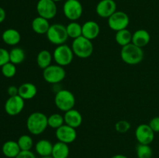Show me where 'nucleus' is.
<instances>
[{
  "label": "nucleus",
  "instance_id": "f257e3e1",
  "mask_svg": "<svg viewBox=\"0 0 159 158\" xmlns=\"http://www.w3.org/2000/svg\"><path fill=\"white\" fill-rule=\"evenodd\" d=\"M48 127V116L40 112H34L26 119V129L30 134L38 136Z\"/></svg>",
  "mask_w": 159,
  "mask_h": 158
},
{
  "label": "nucleus",
  "instance_id": "f03ea898",
  "mask_svg": "<svg viewBox=\"0 0 159 158\" xmlns=\"http://www.w3.org/2000/svg\"><path fill=\"white\" fill-rule=\"evenodd\" d=\"M144 51L142 48L134 43L122 46L120 50V57L123 61L129 65H136L141 63L144 59Z\"/></svg>",
  "mask_w": 159,
  "mask_h": 158
},
{
  "label": "nucleus",
  "instance_id": "7ed1b4c3",
  "mask_svg": "<svg viewBox=\"0 0 159 158\" xmlns=\"http://www.w3.org/2000/svg\"><path fill=\"white\" fill-rule=\"evenodd\" d=\"M71 47L75 56L82 59L89 58L91 57L94 50V46L92 40H88L82 36L73 40Z\"/></svg>",
  "mask_w": 159,
  "mask_h": 158
},
{
  "label": "nucleus",
  "instance_id": "20e7f679",
  "mask_svg": "<svg viewBox=\"0 0 159 158\" xmlns=\"http://www.w3.org/2000/svg\"><path fill=\"white\" fill-rule=\"evenodd\" d=\"M54 103L59 110L65 112L74 108L75 105V98L74 94L69 90L61 89L56 92Z\"/></svg>",
  "mask_w": 159,
  "mask_h": 158
},
{
  "label": "nucleus",
  "instance_id": "39448f33",
  "mask_svg": "<svg viewBox=\"0 0 159 158\" xmlns=\"http://www.w3.org/2000/svg\"><path fill=\"white\" fill-rule=\"evenodd\" d=\"M46 36L50 43L56 46L65 44L68 39L66 26L61 23L51 25Z\"/></svg>",
  "mask_w": 159,
  "mask_h": 158
},
{
  "label": "nucleus",
  "instance_id": "423d86ee",
  "mask_svg": "<svg viewBox=\"0 0 159 158\" xmlns=\"http://www.w3.org/2000/svg\"><path fill=\"white\" fill-rule=\"evenodd\" d=\"M66 76L64 67L58 64H51L43 70V77L44 81L51 85H57L61 82Z\"/></svg>",
  "mask_w": 159,
  "mask_h": 158
},
{
  "label": "nucleus",
  "instance_id": "0eeeda50",
  "mask_svg": "<svg viewBox=\"0 0 159 158\" xmlns=\"http://www.w3.org/2000/svg\"><path fill=\"white\" fill-rule=\"evenodd\" d=\"M74 53L72 49L67 44L57 46L53 52V58L56 64L61 67L69 65L74 58Z\"/></svg>",
  "mask_w": 159,
  "mask_h": 158
},
{
  "label": "nucleus",
  "instance_id": "6e6552de",
  "mask_svg": "<svg viewBox=\"0 0 159 158\" xmlns=\"http://www.w3.org/2000/svg\"><path fill=\"white\" fill-rule=\"evenodd\" d=\"M65 16L70 21H77L82 17L83 7L79 0H66L63 6Z\"/></svg>",
  "mask_w": 159,
  "mask_h": 158
},
{
  "label": "nucleus",
  "instance_id": "1a4fd4ad",
  "mask_svg": "<svg viewBox=\"0 0 159 158\" xmlns=\"http://www.w3.org/2000/svg\"><path fill=\"white\" fill-rule=\"evenodd\" d=\"M107 20L109 27L115 32L127 29V26L130 23V18L128 15L123 11L116 10Z\"/></svg>",
  "mask_w": 159,
  "mask_h": 158
},
{
  "label": "nucleus",
  "instance_id": "9d476101",
  "mask_svg": "<svg viewBox=\"0 0 159 158\" xmlns=\"http://www.w3.org/2000/svg\"><path fill=\"white\" fill-rule=\"evenodd\" d=\"M36 9L39 16L48 20L54 19L57 12V5L52 0H39Z\"/></svg>",
  "mask_w": 159,
  "mask_h": 158
},
{
  "label": "nucleus",
  "instance_id": "9b49d317",
  "mask_svg": "<svg viewBox=\"0 0 159 158\" xmlns=\"http://www.w3.org/2000/svg\"><path fill=\"white\" fill-rule=\"evenodd\" d=\"M155 133L148 124H141L135 130V137L139 144L150 145L155 139Z\"/></svg>",
  "mask_w": 159,
  "mask_h": 158
},
{
  "label": "nucleus",
  "instance_id": "f8f14e48",
  "mask_svg": "<svg viewBox=\"0 0 159 158\" xmlns=\"http://www.w3.org/2000/svg\"><path fill=\"white\" fill-rule=\"evenodd\" d=\"M25 106V100L20 95L11 96L5 103V111L9 116H15L20 114Z\"/></svg>",
  "mask_w": 159,
  "mask_h": 158
},
{
  "label": "nucleus",
  "instance_id": "ddd939ff",
  "mask_svg": "<svg viewBox=\"0 0 159 158\" xmlns=\"http://www.w3.org/2000/svg\"><path fill=\"white\" fill-rule=\"evenodd\" d=\"M55 136L59 142L70 144L75 141L77 138V131L76 129L64 124L63 125L55 129Z\"/></svg>",
  "mask_w": 159,
  "mask_h": 158
},
{
  "label": "nucleus",
  "instance_id": "4468645a",
  "mask_svg": "<svg viewBox=\"0 0 159 158\" xmlns=\"http://www.w3.org/2000/svg\"><path fill=\"white\" fill-rule=\"evenodd\" d=\"M116 11V3L114 0H100L96 5V14L101 18L108 19Z\"/></svg>",
  "mask_w": 159,
  "mask_h": 158
},
{
  "label": "nucleus",
  "instance_id": "2eb2a0df",
  "mask_svg": "<svg viewBox=\"0 0 159 158\" xmlns=\"http://www.w3.org/2000/svg\"><path fill=\"white\" fill-rule=\"evenodd\" d=\"M82 26V37L90 40H93L99 37L100 33V26L99 23L93 20L85 22Z\"/></svg>",
  "mask_w": 159,
  "mask_h": 158
},
{
  "label": "nucleus",
  "instance_id": "dca6fc26",
  "mask_svg": "<svg viewBox=\"0 0 159 158\" xmlns=\"http://www.w3.org/2000/svg\"><path fill=\"white\" fill-rule=\"evenodd\" d=\"M64 119H65V124L75 129L80 126L83 121V118L80 112L75 108L65 112L64 115Z\"/></svg>",
  "mask_w": 159,
  "mask_h": 158
},
{
  "label": "nucleus",
  "instance_id": "f3484780",
  "mask_svg": "<svg viewBox=\"0 0 159 158\" xmlns=\"http://www.w3.org/2000/svg\"><path fill=\"white\" fill-rule=\"evenodd\" d=\"M18 95H20L23 100H30L34 99L37 94V88L34 84L30 82H26L18 87Z\"/></svg>",
  "mask_w": 159,
  "mask_h": 158
},
{
  "label": "nucleus",
  "instance_id": "a211bd4d",
  "mask_svg": "<svg viewBox=\"0 0 159 158\" xmlns=\"http://www.w3.org/2000/svg\"><path fill=\"white\" fill-rule=\"evenodd\" d=\"M150 33L146 29H138L132 35V43L141 48L147 46L149 42H150Z\"/></svg>",
  "mask_w": 159,
  "mask_h": 158
},
{
  "label": "nucleus",
  "instance_id": "6ab92c4d",
  "mask_svg": "<svg viewBox=\"0 0 159 158\" xmlns=\"http://www.w3.org/2000/svg\"><path fill=\"white\" fill-rule=\"evenodd\" d=\"M50 26H51V24L49 23V20L39 15L35 17L31 23L33 31L39 35L47 34Z\"/></svg>",
  "mask_w": 159,
  "mask_h": 158
},
{
  "label": "nucleus",
  "instance_id": "aec40b11",
  "mask_svg": "<svg viewBox=\"0 0 159 158\" xmlns=\"http://www.w3.org/2000/svg\"><path fill=\"white\" fill-rule=\"evenodd\" d=\"M2 39L6 44L9 46H16L20 43L21 40V35L17 29L9 28L2 33Z\"/></svg>",
  "mask_w": 159,
  "mask_h": 158
},
{
  "label": "nucleus",
  "instance_id": "412c9836",
  "mask_svg": "<svg viewBox=\"0 0 159 158\" xmlns=\"http://www.w3.org/2000/svg\"><path fill=\"white\" fill-rule=\"evenodd\" d=\"M52 143L46 139H40L35 144V151L40 157L51 156L53 150Z\"/></svg>",
  "mask_w": 159,
  "mask_h": 158
},
{
  "label": "nucleus",
  "instance_id": "4be33fe9",
  "mask_svg": "<svg viewBox=\"0 0 159 158\" xmlns=\"http://www.w3.org/2000/svg\"><path fill=\"white\" fill-rule=\"evenodd\" d=\"M2 151L6 157L16 158L20 153L21 150L19 147L17 141L8 140L3 143L2 147Z\"/></svg>",
  "mask_w": 159,
  "mask_h": 158
},
{
  "label": "nucleus",
  "instance_id": "5701e85b",
  "mask_svg": "<svg viewBox=\"0 0 159 158\" xmlns=\"http://www.w3.org/2000/svg\"><path fill=\"white\" fill-rule=\"evenodd\" d=\"M70 150L68 144L62 142H57L53 145L51 156L53 158H68Z\"/></svg>",
  "mask_w": 159,
  "mask_h": 158
},
{
  "label": "nucleus",
  "instance_id": "b1692460",
  "mask_svg": "<svg viewBox=\"0 0 159 158\" xmlns=\"http://www.w3.org/2000/svg\"><path fill=\"white\" fill-rule=\"evenodd\" d=\"M53 59V54L48 50H42L37 56V64L40 69L43 70L51 64Z\"/></svg>",
  "mask_w": 159,
  "mask_h": 158
},
{
  "label": "nucleus",
  "instance_id": "393cba45",
  "mask_svg": "<svg viewBox=\"0 0 159 158\" xmlns=\"http://www.w3.org/2000/svg\"><path fill=\"white\" fill-rule=\"evenodd\" d=\"M132 35L133 33H131L129 29H122L116 32L115 40L120 46H124L132 43Z\"/></svg>",
  "mask_w": 159,
  "mask_h": 158
},
{
  "label": "nucleus",
  "instance_id": "a878e982",
  "mask_svg": "<svg viewBox=\"0 0 159 158\" xmlns=\"http://www.w3.org/2000/svg\"><path fill=\"white\" fill-rule=\"evenodd\" d=\"M25 58H26L25 51L21 47L16 46L9 51V61L14 64H20L24 61Z\"/></svg>",
  "mask_w": 159,
  "mask_h": 158
},
{
  "label": "nucleus",
  "instance_id": "bb28decb",
  "mask_svg": "<svg viewBox=\"0 0 159 158\" xmlns=\"http://www.w3.org/2000/svg\"><path fill=\"white\" fill-rule=\"evenodd\" d=\"M67 33L68 37L73 39H77L82 36V26L76 21H71L66 26Z\"/></svg>",
  "mask_w": 159,
  "mask_h": 158
},
{
  "label": "nucleus",
  "instance_id": "cd10ccee",
  "mask_svg": "<svg viewBox=\"0 0 159 158\" xmlns=\"http://www.w3.org/2000/svg\"><path fill=\"white\" fill-rule=\"evenodd\" d=\"M48 124L51 129H57L65 124L64 116H61L60 113H53L48 116Z\"/></svg>",
  "mask_w": 159,
  "mask_h": 158
},
{
  "label": "nucleus",
  "instance_id": "c85d7f7f",
  "mask_svg": "<svg viewBox=\"0 0 159 158\" xmlns=\"http://www.w3.org/2000/svg\"><path fill=\"white\" fill-rule=\"evenodd\" d=\"M17 143L21 150H31L34 147V140L30 135L25 134L20 136Z\"/></svg>",
  "mask_w": 159,
  "mask_h": 158
},
{
  "label": "nucleus",
  "instance_id": "c756f323",
  "mask_svg": "<svg viewBox=\"0 0 159 158\" xmlns=\"http://www.w3.org/2000/svg\"><path fill=\"white\" fill-rule=\"evenodd\" d=\"M138 158H152L153 152L150 145L138 144L136 149Z\"/></svg>",
  "mask_w": 159,
  "mask_h": 158
},
{
  "label": "nucleus",
  "instance_id": "7c9ffc66",
  "mask_svg": "<svg viewBox=\"0 0 159 158\" xmlns=\"http://www.w3.org/2000/svg\"><path fill=\"white\" fill-rule=\"evenodd\" d=\"M1 71L4 77L11 78L16 74V64L9 61L1 67Z\"/></svg>",
  "mask_w": 159,
  "mask_h": 158
},
{
  "label": "nucleus",
  "instance_id": "2f4dec72",
  "mask_svg": "<svg viewBox=\"0 0 159 158\" xmlns=\"http://www.w3.org/2000/svg\"><path fill=\"white\" fill-rule=\"evenodd\" d=\"M131 125L130 123L127 120H120L115 124V129L119 133H125L129 131Z\"/></svg>",
  "mask_w": 159,
  "mask_h": 158
},
{
  "label": "nucleus",
  "instance_id": "473e14b6",
  "mask_svg": "<svg viewBox=\"0 0 159 158\" xmlns=\"http://www.w3.org/2000/svg\"><path fill=\"white\" fill-rule=\"evenodd\" d=\"M9 62V52L4 48L0 47V67Z\"/></svg>",
  "mask_w": 159,
  "mask_h": 158
},
{
  "label": "nucleus",
  "instance_id": "72a5a7b5",
  "mask_svg": "<svg viewBox=\"0 0 159 158\" xmlns=\"http://www.w3.org/2000/svg\"><path fill=\"white\" fill-rule=\"evenodd\" d=\"M148 125L155 133H159V116H156L151 119Z\"/></svg>",
  "mask_w": 159,
  "mask_h": 158
},
{
  "label": "nucleus",
  "instance_id": "f704fd0d",
  "mask_svg": "<svg viewBox=\"0 0 159 158\" xmlns=\"http://www.w3.org/2000/svg\"><path fill=\"white\" fill-rule=\"evenodd\" d=\"M16 158H37L31 150H21Z\"/></svg>",
  "mask_w": 159,
  "mask_h": 158
},
{
  "label": "nucleus",
  "instance_id": "c9c22d12",
  "mask_svg": "<svg viewBox=\"0 0 159 158\" xmlns=\"http://www.w3.org/2000/svg\"><path fill=\"white\" fill-rule=\"evenodd\" d=\"M18 91L19 88L16 86H15V85H11V86H9L8 88L7 93L9 95V97H11V96L18 95Z\"/></svg>",
  "mask_w": 159,
  "mask_h": 158
},
{
  "label": "nucleus",
  "instance_id": "e433bc0d",
  "mask_svg": "<svg viewBox=\"0 0 159 158\" xmlns=\"http://www.w3.org/2000/svg\"><path fill=\"white\" fill-rule=\"evenodd\" d=\"M6 11H5V9H3L2 7L0 6V24L4 22V20H6Z\"/></svg>",
  "mask_w": 159,
  "mask_h": 158
},
{
  "label": "nucleus",
  "instance_id": "4c0bfd02",
  "mask_svg": "<svg viewBox=\"0 0 159 158\" xmlns=\"http://www.w3.org/2000/svg\"><path fill=\"white\" fill-rule=\"evenodd\" d=\"M111 158H128L127 156L123 154H116L114 156H111Z\"/></svg>",
  "mask_w": 159,
  "mask_h": 158
},
{
  "label": "nucleus",
  "instance_id": "58836bf2",
  "mask_svg": "<svg viewBox=\"0 0 159 158\" xmlns=\"http://www.w3.org/2000/svg\"><path fill=\"white\" fill-rule=\"evenodd\" d=\"M40 158H53V157L51 156H43V157H40Z\"/></svg>",
  "mask_w": 159,
  "mask_h": 158
},
{
  "label": "nucleus",
  "instance_id": "ea45409f",
  "mask_svg": "<svg viewBox=\"0 0 159 158\" xmlns=\"http://www.w3.org/2000/svg\"><path fill=\"white\" fill-rule=\"evenodd\" d=\"M52 1H54V2H61V0H52Z\"/></svg>",
  "mask_w": 159,
  "mask_h": 158
}]
</instances>
